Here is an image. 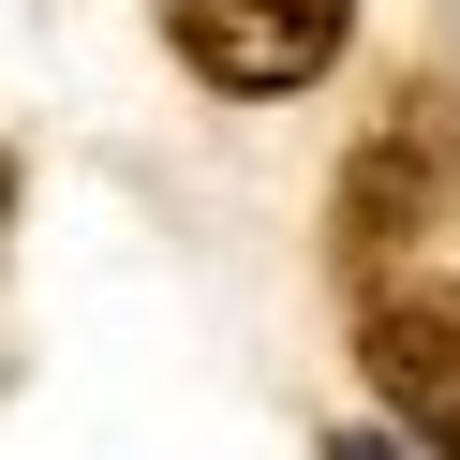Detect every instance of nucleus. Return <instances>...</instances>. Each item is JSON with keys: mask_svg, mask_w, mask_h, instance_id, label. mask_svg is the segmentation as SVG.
<instances>
[{"mask_svg": "<svg viewBox=\"0 0 460 460\" xmlns=\"http://www.w3.org/2000/svg\"><path fill=\"white\" fill-rule=\"evenodd\" d=\"M371 386L401 401V430H430V446L460 460V282L371 297Z\"/></svg>", "mask_w": 460, "mask_h": 460, "instance_id": "nucleus-2", "label": "nucleus"}, {"mask_svg": "<svg viewBox=\"0 0 460 460\" xmlns=\"http://www.w3.org/2000/svg\"><path fill=\"white\" fill-rule=\"evenodd\" d=\"M164 31L208 90H312L357 31V0H164Z\"/></svg>", "mask_w": 460, "mask_h": 460, "instance_id": "nucleus-1", "label": "nucleus"}, {"mask_svg": "<svg viewBox=\"0 0 460 460\" xmlns=\"http://www.w3.org/2000/svg\"><path fill=\"white\" fill-rule=\"evenodd\" d=\"M0 223H15V164H0Z\"/></svg>", "mask_w": 460, "mask_h": 460, "instance_id": "nucleus-3", "label": "nucleus"}]
</instances>
